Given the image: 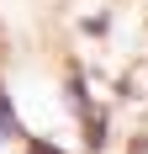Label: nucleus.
I'll list each match as a JSON object with an SVG mask.
<instances>
[]
</instances>
